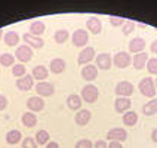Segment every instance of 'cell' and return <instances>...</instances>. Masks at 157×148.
I'll use <instances>...</instances> for the list:
<instances>
[{
    "mask_svg": "<svg viewBox=\"0 0 157 148\" xmlns=\"http://www.w3.org/2000/svg\"><path fill=\"white\" fill-rule=\"evenodd\" d=\"M98 96H99V90H98V87H96L95 85H92V83H87L86 86H83L82 92H80L82 101L86 102V104H94V102H96Z\"/></svg>",
    "mask_w": 157,
    "mask_h": 148,
    "instance_id": "1",
    "label": "cell"
},
{
    "mask_svg": "<svg viewBox=\"0 0 157 148\" xmlns=\"http://www.w3.org/2000/svg\"><path fill=\"white\" fill-rule=\"evenodd\" d=\"M138 87H140V92L144 96L151 98V99L156 96V90H157V89H156V85H154V78H151V77L141 78Z\"/></svg>",
    "mask_w": 157,
    "mask_h": 148,
    "instance_id": "2",
    "label": "cell"
},
{
    "mask_svg": "<svg viewBox=\"0 0 157 148\" xmlns=\"http://www.w3.org/2000/svg\"><path fill=\"white\" fill-rule=\"evenodd\" d=\"M133 85L128 80H122L116 85V89H114V93L120 98H129V96L133 93Z\"/></svg>",
    "mask_w": 157,
    "mask_h": 148,
    "instance_id": "3",
    "label": "cell"
},
{
    "mask_svg": "<svg viewBox=\"0 0 157 148\" xmlns=\"http://www.w3.org/2000/svg\"><path fill=\"white\" fill-rule=\"evenodd\" d=\"M71 42L76 47H86L87 42H89V33L83 28H78L71 36Z\"/></svg>",
    "mask_w": 157,
    "mask_h": 148,
    "instance_id": "4",
    "label": "cell"
},
{
    "mask_svg": "<svg viewBox=\"0 0 157 148\" xmlns=\"http://www.w3.org/2000/svg\"><path fill=\"white\" fill-rule=\"evenodd\" d=\"M95 58H96L95 47H92V46H86V47H83V49H82V52L78 53L77 64L78 65H87V64H90V61H92V59H95Z\"/></svg>",
    "mask_w": 157,
    "mask_h": 148,
    "instance_id": "5",
    "label": "cell"
},
{
    "mask_svg": "<svg viewBox=\"0 0 157 148\" xmlns=\"http://www.w3.org/2000/svg\"><path fill=\"white\" fill-rule=\"evenodd\" d=\"M113 64L116 68H128L132 64V56L128 52H117L113 58Z\"/></svg>",
    "mask_w": 157,
    "mask_h": 148,
    "instance_id": "6",
    "label": "cell"
},
{
    "mask_svg": "<svg viewBox=\"0 0 157 148\" xmlns=\"http://www.w3.org/2000/svg\"><path fill=\"white\" fill-rule=\"evenodd\" d=\"M15 58L21 64H25V62L31 61V58H33V49L30 46H27V44H21L15 51Z\"/></svg>",
    "mask_w": 157,
    "mask_h": 148,
    "instance_id": "7",
    "label": "cell"
},
{
    "mask_svg": "<svg viewBox=\"0 0 157 148\" xmlns=\"http://www.w3.org/2000/svg\"><path fill=\"white\" fill-rule=\"evenodd\" d=\"M36 92H37V96L46 98V96L53 95L55 86H53V83H51V82H39L36 85Z\"/></svg>",
    "mask_w": 157,
    "mask_h": 148,
    "instance_id": "8",
    "label": "cell"
},
{
    "mask_svg": "<svg viewBox=\"0 0 157 148\" xmlns=\"http://www.w3.org/2000/svg\"><path fill=\"white\" fill-rule=\"evenodd\" d=\"M96 61V68H99V70H110L111 68V65H113V56L110 55V53H99V55H96L95 58Z\"/></svg>",
    "mask_w": 157,
    "mask_h": 148,
    "instance_id": "9",
    "label": "cell"
},
{
    "mask_svg": "<svg viewBox=\"0 0 157 148\" xmlns=\"http://www.w3.org/2000/svg\"><path fill=\"white\" fill-rule=\"evenodd\" d=\"M44 105L46 104H44L43 98H40V96H31L27 99V108L31 113H39V111L44 110Z\"/></svg>",
    "mask_w": 157,
    "mask_h": 148,
    "instance_id": "10",
    "label": "cell"
},
{
    "mask_svg": "<svg viewBox=\"0 0 157 148\" xmlns=\"http://www.w3.org/2000/svg\"><path fill=\"white\" fill-rule=\"evenodd\" d=\"M22 40H24L27 46H30L31 49H42L44 46V40L42 37L33 36V34H30V33H25V34L22 36Z\"/></svg>",
    "mask_w": 157,
    "mask_h": 148,
    "instance_id": "11",
    "label": "cell"
},
{
    "mask_svg": "<svg viewBox=\"0 0 157 148\" xmlns=\"http://www.w3.org/2000/svg\"><path fill=\"white\" fill-rule=\"evenodd\" d=\"M107 139L110 141H117V142H123L128 139V132L123 127H113L107 132Z\"/></svg>",
    "mask_w": 157,
    "mask_h": 148,
    "instance_id": "12",
    "label": "cell"
},
{
    "mask_svg": "<svg viewBox=\"0 0 157 148\" xmlns=\"http://www.w3.org/2000/svg\"><path fill=\"white\" fill-rule=\"evenodd\" d=\"M131 107H132V101L129 98H120V96H117V99L114 101V110L120 114H124L126 111H129Z\"/></svg>",
    "mask_w": 157,
    "mask_h": 148,
    "instance_id": "13",
    "label": "cell"
},
{
    "mask_svg": "<svg viewBox=\"0 0 157 148\" xmlns=\"http://www.w3.org/2000/svg\"><path fill=\"white\" fill-rule=\"evenodd\" d=\"M15 86L19 89V90H22V92H27V90H30L31 87L34 86V78L31 74H25L24 77L18 78L17 83H15Z\"/></svg>",
    "mask_w": 157,
    "mask_h": 148,
    "instance_id": "14",
    "label": "cell"
},
{
    "mask_svg": "<svg viewBox=\"0 0 157 148\" xmlns=\"http://www.w3.org/2000/svg\"><path fill=\"white\" fill-rule=\"evenodd\" d=\"M82 77H83V80H86L89 83L92 80H95L98 77V68H96V65H92V64L83 65V68H82Z\"/></svg>",
    "mask_w": 157,
    "mask_h": 148,
    "instance_id": "15",
    "label": "cell"
},
{
    "mask_svg": "<svg viewBox=\"0 0 157 148\" xmlns=\"http://www.w3.org/2000/svg\"><path fill=\"white\" fill-rule=\"evenodd\" d=\"M90 120H92V113H90L89 110H85V108L78 110L77 114L74 116V122H76V124H78V126H86Z\"/></svg>",
    "mask_w": 157,
    "mask_h": 148,
    "instance_id": "16",
    "label": "cell"
},
{
    "mask_svg": "<svg viewBox=\"0 0 157 148\" xmlns=\"http://www.w3.org/2000/svg\"><path fill=\"white\" fill-rule=\"evenodd\" d=\"M147 61H148V53H145V52H140V53H136L135 56H132V64H133V68L135 70L145 68Z\"/></svg>",
    "mask_w": 157,
    "mask_h": 148,
    "instance_id": "17",
    "label": "cell"
},
{
    "mask_svg": "<svg viewBox=\"0 0 157 148\" xmlns=\"http://www.w3.org/2000/svg\"><path fill=\"white\" fill-rule=\"evenodd\" d=\"M86 27L87 30L92 33V34H99L101 31H102V22L98 19L96 17H89L86 21Z\"/></svg>",
    "mask_w": 157,
    "mask_h": 148,
    "instance_id": "18",
    "label": "cell"
},
{
    "mask_svg": "<svg viewBox=\"0 0 157 148\" xmlns=\"http://www.w3.org/2000/svg\"><path fill=\"white\" fill-rule=\"evenodd\" d=\"M144 49H145V40L142 37H135L129 42V52L136 55L140 52H144Z\"/></svg>",
    "mask_w": 157,
    "mask_h": 148,
    "instance_id": "19",
    "label": "cell"
},
{
    "mask_svg": "<svg viewBox=\"0 0 157 148\" xmlns=\"http://www.w3.org/2000/svg\"><path fill=\"white\" fill-rule=\"evenodd\" d=\"M82 105H83V101H82V98H80L77 93L68 95V98H67V107H68L70 110L78 111V110H82Z\"/></svg>",
    "mask_w": 157,
    "mask_h": 148,
    "instance_id": "20",
    "label": "cell"
},
{
    "mask_svg": "<svg viewBox=\"0 0 157 148\" xmlns=\"http://www.w3.org/2000/svg\"><path fill=\"white\" fill-rule=\"evenodd\" d=\"M65 68H67V64L62 58H53L49 64V70L52 71L53 74H61Z\"/></svg>",
    "mask_w": 157,
    "mask_h": 148,
    "instance_id": "21",
    "label": "cell"
},
{
    "mask_svg": "<svg viewBox=\"0 0 157 148\" xmlns=\"http://www.w3.org/2000/svg\"><path fill=\"white\" fill-rule=\"evenodd\" d=\"M31 76L34 80H40V82H44L48 76H49V70L44 67V65H36L34 68H33V73H31Z\"/></svg>",
    "mask_w": 157,
    "mask_h": 148,
    "instance_id": "22",
    "label": "cell"
},
{
    "mask_svg": "<svg viewBox=\"0 0 157 148\" xmlns=\"http://www.w3.org/2000/svg\"><path fill=\"white\" fill-rule=\"evenodd\" d=\"M123 120V124L124 126H128V127H132V126H135L136 123H138V114L135 113V111H126V113L123 114L122 117Z\"/></svg>",
    "mask_w": 157,
    "mask_h": 148,
    "instance_id": "23",
    "label": "cell"
},
{
    "mask_svg": "<svg viewBox=\"0 0 157 148\" xmlns=\"http://www.w3.org/2000/svg\"><path fill=\"white\" fill-rule=\"evenodd\" d=\"M21 122H22V124L25 127H34L36 124H37V116L34 113H31V111H27V113L22 114Z\"/></svg>",
    "mask_w": 157,
    "mask_h": 148,
    "instance_id": "24",
    "label": "cell"
},
{
    "mask_svg": "<svg viewBox=\"0 0 157 148\" xmlns=\"http://www.w3.org/2000/svg\"><path fill=\"white\" fill-rule=\"evenodd\" d=\"M44 30H46V24H44L43 21H34L30 25V34L40 37L44 33Z\"/></svg>",
    "mask_w": 157,
    "mask_h": 148,
    "instance_id": "25",
    "label": "cell"
},
{
    "mask_svg": "<svg viewBox=\"0 0 157 148\" xmlns=\"http://www.w3.org/2000/svg\"><path fill=\"white\" fill-rule=\"evenodd\" d=\"M157 113V98H153L147 104L142 105V114L144 116H154Z\"/></svg>",
    "mask_w": 157,
    "mask_h": 148,
    "instance_id": "26",
    "label": "cell"
},
{
    "mask_svg": "<svg viewBox=\"0 0 157 148\" xmlns=\"http://www.w3.org/2000/svg\"><path fill=\"white\" fill-rule=\"evenodd\" d=\"M3 40H5V43L8 46H17L19 43V34L17 31H8L3 36Z\"/></svg>",
    "mask_w": 157,
    "mask_h": 148,
    "instance_id": "27",
    "label": "cell"
},
{
    "mask_svg": "<svg viewBox=\"0 0 157 148\" xmlns=\"http://www.w3.org/2000/svg\"><path fill=\"white\" fill-rule=\"evenodd\" d=\"M21 139H22V133H21L19 131H17V129L9 131L8 133H6V142H8V144H10V145H15V144H18Z\"/></svg>",
    "mask_w": 157,
    "mask_h": 148,
    "instance_id": "28",
    "label": "cell"
},
{
    "mask_svg": "<svg viewBox=\"0 0 157 148\" xmlns=\"http://www.w3.org/2000/svg\"><path fill=\"white\" fill-rule=\"evenodd\" d=\"M36 142H37V145H46L49 139H51V136H49V132L48 131H39L36 133L34 136Z\"/></svg>",
    "mask_w": 157,
    "mask_h": 148,
    "instance_id": "29",
    "label": "cell"
},
{
    "mask_svg": "<svg viewBox=\"0 0 157 148\" xmlns=\"http://www.w3.org/2000/svg\"><path fill=\"white\" fill-rule=\"evenodd\" d=\"M68 37H70V34H68V31L62 28V30H58V31H55V36H53V40H55V43L62 44V43H65V42L68 40Z\"/></svg>",
    "mask_w": 157,
    "mask_h": 148,
    "instance_id": "30",
    "label": "cell"
},
{
    "mask_svg": "<svg viewBox=\"0 0 157 148\" xmlns=\"http://www.w3.org/2000/svg\"><path fill=\"white\" fill-rule=\"evenodd\" d=\"M0 65H3V67H13L15 65V56L12 53H2L0 55Z\"/></svg>",
    "mask_w": 157,
    "mask_h": 148,
    "instance_id": "31",
    "label": "cell"
},
{
    "mask_svg": "<svg viewBox=\"0 0 157 148\" xmlns=\"http://www.w3.org/2000/svg\"><path fill=\"white\" fill-rule=\"evenodd\" d=\"M12 74L18 78L24 77L25 76V67H24V64H15L12 67Z\"/></svg>",
    "mask_w": 157,
    "mask_h": 148,
    "instance_id": "32",
    "label": "cell"
},
{
    "mask_svg": "<svg viewBox=\"0 0 157 148\" xmlns=\"http://www.w3.org/2000/svg\"><path fill=\"white\" fill-rule=\"evenodd\" d=\"M145 67H147V71L150 74H156L157 76V58H148Z\"/></svg>",
    "mask_w": 157,
    "mask_h": 148,
    "instance_id": "33",
    "label": "cell"
},
{
    "mask_svg": "<svg viewBox=\"0 0 157 148\" xmlns=\"http://www.w3.org/2000/svg\"><path fill=\"white\" fill-rule=\"evenodd\" d=\"M135 27H136V24H135L133 21H126V22L123 24V30H122V33H123L124 36H129L131 33H133Z\"/></svg>",
    "mask_w": 157,
    "mask_h": 148,
    "instance_id": "34",
    "label": "cell"
},
{
    "mask_svg": "<svg viewBox=\"0 0 157 148\" xmlns=\"http://www.w3.org/2000/svg\"><path fill=\"white\" fill-rule=\"evenodd\" d=\"M22 148H37L39 145H37V142H36L34 138H31V136H27V138H24L22 139Z\"/></svg>",
    "mask_w": 157,
    "mask_h": 148,
    "instance_id": "35",
    "label": "cell"
},
{
    "mask_svg": "<svg viewBox=\"0 0 157 148\" xmlns=\"http://www.w3.org/2000/svg\"><path fill=\"white\" fill-rule=\"evenodd\" d=\"M108 21H110V24L113 27H123V24L126 22V19L122 17H110Z\"/></svg>",
    "mask_w": 157,
    "mask_h": 148,
    "instance_id": "36",
    "label": "cell"
},
{
    "mask_svg": "<svg viewBox=\"0 0 157 148\" xmlns=\"http://www.w3.org/2000/svg\"><path fill=\"white\" fill-rule=\"evenodd\" d=\"M76 148H94V144L89 139H78L76 142Z\"/></svg>",
    "mask_w": 157,
    "mask_h": 148,
    "instance_id": "37",
    "label": "cell"
},
{
    "mask_svg": "<svg viewBox=\"0 0 157 148\" xmlns=\"http://www.w3.org/2000/svg\"><path fill=\"white\" fill-rule=\"evenodd\" d=\"M6 107H8V98L5 95H0V111L6 110Z\"/></svg>",
    "mask_w": 157,
    "mask_h": 148,
    "instance_id": "38",
    "label": "cell"
},
{
    "mask_svg": "<svg viewBox=\"0 0 157 148\" xmlns=\"http://www.w3.org/2000/svg\"><path fill=\"white\" fill-rule=\"evenodd\" d=\"M94 148H108V144H107L104 139H99L94 144Z\"/></svg>",
    "mask_w": 157,
    "mask_h": 148,
    "instance_id": "39",
    "label": "cell"
},
{
    "mask_svg": "<svg viewBox=\"0 0 157 148\" xmlns=\"http://www.w3.org/2000/svg\"><path fill=\"white\" fill-rule=\"evenodd\" d=\"M108 148H123V145H122V142H117V141H110Z\"/></svg>",
    "mask_w": 157,
    "mask_h": 148,
    "instance_id": "40",
    "label": "cell"
},
{
    "mask_svg": "<svg viewBox=\"0 0 157 148\" xmlns=\"http://www.w3.org/2000/svg\"><path fill=\"white\" fill-rule=\"evenodd\" d=\"M44 148H59V144L55 142V141H49V142L44 145Z\"/></svg>",
    "mask_w": 157,
    "mask_h": 148,
    "instance_id": "41",
    "label": "cell"
},
{
    "mask_svg": "<svg viewBox=\"0 0 157 148\" xmlns=\"http://www.w3.org/2000/svg\"><path fill=\"white\" fill-rule=\"evenodd\" d=\"M150 51H151V53H156V55H157V39L151 44H150Z\"/></svg>",
    "mask_w": 157,
    "mask_h": 148,
    "instance_id": "42",
    "label": "cell"
},
{
    "mask_svg": "<svg viewBox=\"0 0 157 148\" xmlns=\"http://www.w3.org/2000/svg\"><path fill=\"white\" fill-rule=\"evenodd\" d=\"M151 141L157 144V127L156 129H153V132H151Z\"/></svg>",
    "mask_w": 157,
    "mask_h": 148,
    "instance_id": "43",
    "label": "cell"
},
{
    "mask_svg": "<svg viewBox=\"0 0 157 148\" xmlns=\"http://www.w3.org/2000/svg\"><path fill=\"white\" fill-rule=\"evenodd\" d=\"M3 36H5V34H3V30H0V40L3 39Z\"/></svg>",
    "mask_w": 157,
    "mask_h": 148,
    "instance_id": "44",
    "label": "cell"
},
{
    "mask_svg": "<svg viewBox=\"0 0 157 148\" xmlns=\"http://www.w3.org/2000/svg\"><path fill=\"white\" fill-rule=\"evenodd\" d=\"M154 85H156V89H157V77L154 78Z\"/></svg>",
    "mask_w": 157,
    "mask_h": 148,
    "instance_id": "45",
    "label": "cell"
}]
</instances>
